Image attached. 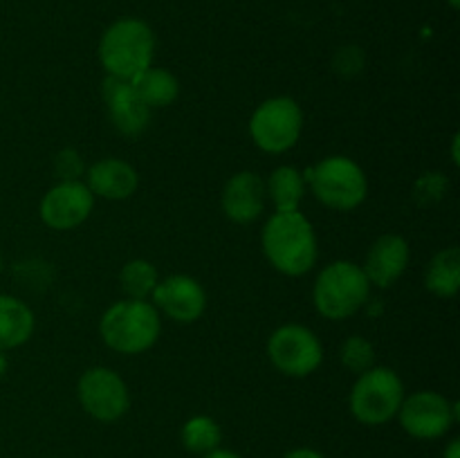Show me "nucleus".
I'll list each match as a JSON object with an SVG mask.
<instances>
[{"label": "nucleus", "instance_id": "2eb2a0df", "mask_svg": "<svg viewBox=\"0 0 460 458\" xmlns=\"http://www.w3.org/2000/svg\"><path fill=\"white\" fill-rule=\"evenodd\" d=\"M409 259H411V250H409L407 238L400 233H385L371 245L362 269L371 286L385 290L402 277Z\"/></svg>", "mask_w": 460, "mask_h": 458}, {"label": "nucleus", "instance_id": "a878e982", "mask_svg": "<svg viewBox=\"0 0 460 458\" xmlns=\"http://www.w3.org/2000/svg\"><path fill=\"white\" fill-rule=\"evenodd\" d=\"M202 458H243V456H238V454L232 452V449L218 447V449H214V452L205 454V456H202Z\"/></svg>", "mask_w": 460, "mask_h": 458}, {"label": "nucleus", "instance_id": "cd10ccee", "mask_svg": "<svg viewBox=\"0 0 460 458\" xmlns=\"http://www.w3.org/2000/svg\"><path fill=\"white\" fill-rule=\"evenodd\" d=\"M4 371H7V355L4 350H0V377L4 375Z\"/></svg>", "mask_w": 460, "mask_h": 458}, {"label": "nucleus", "instance_id": "4be33fe9", "mask_svg": "<svg viewBox=\"0 0 460 458\" xmlns=\"http://www.w3.org/2000/svg\"><path fill=\"white\" fill-rule=\"evenodd\" d=\"M119 283L128 299H151L153 290L160 283V274L151 260L133 259L121 268Z\"/></svg>", "mask_w": 460, "mask_h": 458}, {"label": "nucleus", "instance_id": "39448f33", "mask_svg": "<svg viewBox=\"0 0 460 458\" xmlns=\"http://www.w3.org/2000/svg\"><path fill=\"white\" fill-rule=\"evenodd\" d=\"M304 178L313 196L332 211L358 209L368 196L367 173L346 155L323 157Z\"/></svg>", "mask_w": 460, "mask_h": 458}, {"label": "nucleus", "instance_id": "6ab92c4d", "mask_svg": "<svg viewBox=\"0 0 460 458\" xmlns=\"http://www.w3.org/2000/svg\"><path fill=\"white\" fill-rule=\"evenodd\" d=\"M305 178L295 166H277L265 180V193L277 211H296L305 196Z\"/></svg>", "mask_w": 460, "mask_h": 458}, {"label": "nucleus", "instance_id": "bb28decb", "mask_svg": "<svg viewBox=\"0 0 460 458\" xmlns=\"http://www.w3.org/2000/svg\"><path fill=\"white\" fill-rule=\"evenodd\" d=\"M443 458H460V440L458 438L449 440V445L445 447V452H443Z\"/></svg>", "mask_w": 460, "mask_h": 458}, {"label": "nucleus", "instance_id": "c85d7f7f", "mask_svg": "<svg viewBox=\"0 0 460 458\" xmlns=\"http://www.w3.org/2000/svg\"><path fill=\"white\" fill-rule=\"evenodd\" d=\"M447 3H449V4H452V7H454V9H456V7H458V3H460V0H447Z\"/></svg>", "mask_w": 460, "mask_h": 458}, {"label": "nucleus", "instance_id": "f257e3e1", "mask_svg": "<svg viewBox=\"0 0 460 458\" xmlns=\"http://www.w3.org/2000/svg\"><path fill=\"white\" fill-rule=\"evenodd\" d=\"M261 245L270 265L286 277H304L317 263V233L299 209L274 211L261 233Z\"/></svg>", "mask_w": 460, "mask_h": 458}, {"label": "nucleus", "instance_id": "6e6552de", "mask_svg": "<svg viewBox=\"0 0 460 458\" xmlns=\"http://www.w3.org/2000/svg\"><path fill=\"white\" fill-rule=\"evenodd\" d=\"M268 357L283 375L308 377L322 366L323 346L308 326L283 323L270 335Z\"/></svg>", "mask_w": 460, "mask_h": 458}, {"label": "nucleus", "instance_id": "c756f323", "mask_svg": "<svg viewBox=\"0 0 460 458\" xmlns=\"http://www.w3.org/2000/svg\"><path fill=\"white\" fill-rule=\"evenodd\" d=\"M0 269H3V260H0Z\"/></svg>", "mask_w": 460, "mask_h": 458}, {"label": "nucleus", "instance_id": "f8f14e48", "mask_svg": "<svg viewBox=\"0 0 460 458\" xmlns=\"http://www.w3.org/2000/svg\"><path fill=\"white\" fill-rule=\"evenodd\" d=\"M151 304L157 313H164L175 323H193L205 314L207 292L189 274H173L162 278L151 295Z\"/></svg>", "mask_w": 460, "mask_h": 458}, {"label": "nucleus", "instance_id": "393cba45", "mask_svg": "<svg viewBox=\"0 0 460 458\" xmlns=\"http://www.w3.org/2000/svg\"><path fill=\"white\" fill-rule=\"evenodd\" d=\"M283 458H326V456L313 447H296V449H290Z\"/></svg>", "mask_w": 460, "mask_h": 458}, {"label": "nucleus", "instance_id": "412c9836", "mask_svg": "<svg viewBox=\"0 0 460 458\" xmlns=\"http://www.w3.org/2000/svg\"><path fill=\"white\" fill-rule=\"evenodd\" d=\"M180 440H182V447L189 454L205 456V454L220 447V443H223V429H220V425L211 416H193L182 425Z\"/></svg>", "mask_w": 460, "mask_h": 458}, {"label": "nucleus", "instance_id": "20e7f679", "mask_svg": "<svg viewBox=\"0 0 460 458\" xmlns=\"http://www.w3.org/2000/svg\"><path fill=\"white\" fill-rule=\"evenodd\" d=\"M371 283L362 265L350 260H335L319 272L313 287V304L322 317L344 321L368 304Z\"/></svg>", "mask_w": 460, "mask_h": 458}, {"label": "nucleus", "instance_id": "9b49d317", "mask_svg": "<svg viewBox=\"0 0 460 458\" xmlns=\"http://www.w3.org/2000/svg\"><path fill=\"white\" fill-rule=\"evenodd\" d=\"M94 209V196L84 180L58 182L40 198L39 216L54 232H70L84 225Z\"/></svg>", "mask_w": 460, "mask_h": 458}, {"label": "nucleus", "instance_id": "f3484780", "mask_svg": "<svg viewBox=\"0 0 460 458\" xmlns=\"http://www.w3.org/2000/svg\"><path fill=\"white\" fill-rule=\"evenodd\" d=\"M36 319L25 301L0 295V350L18 348L34 335Z\"/></svg>", "mask_w": 460, "mask_h": 458}, {"label": "nucleus", "instance_id": "b1692460", "mask_svg": "<svg viewBox=\"0 0 460 458\" xmlns=\"http://www.w3.org/2000/svg\"><path fill=\"white\" fill-rule=\"evenodd\" d=\"M54 173H57L58 182H76L84 180L85 175V162L76 148H63L54 157Z\"/></svg>", "mask_w": 460, "mask_h": 458}, {"label": "nucleus", "instance_id": "7ed1b4c3", "mask_svg": "<svg viewBox=\"0 0 460 458\" xmlns=\"http://www.w3.org/2000/svg\"><path fill=\"white\" fill-rule=\"evenodd\" d=\"M160 313L148 299L117 301L99 321L103 344L121 355L146 353L160 339Z\"/></svg>", "mask_w": 460, "mask_h": 458}, {"label": "nucleus", "instance_id": "a211bd4d", "mask_svg": "<svg viewBox=\"0 0 460 458\" xmlns=\"http://www.w3.org/2000/svg\"><path fill=\"white\" fill-rule=\"evenodd\" d=\"M135 94L146 103L148 108H166L178 99L180 94V81L178 76L171 75L164 67H146L142 75L135 76L130 81Z\"/></svg>", "mask_w": 460, "mask_h": 458}, {"label": "nucleus", "instance_id": "aec40b11", "mask_svg": "<svg viewBox=\"0 0 460 458\" xmlns=\"http://www.w3.org/2000/svg\"><path fill=\"white\" fill-rule=\"evenodd\" d=\"M425 286L438 299H452L460 287V250L456 245L445 247L434 259L425 272Z\"/></svg>", "mask_w": 460, "mask_h": 458}, {"label": "nucleus", "instance_id": "1a4fd4ad", "mask_svg": "<svg viewBox=\"0 0 460 458\" xmlns=\"http://www.w3.org/2000/svg\"><path fill=\"white\" fill-rule=\"evenodd\" d=\"M400 427L416 440H438L458 420V404L438 391H416L404 395L395 416Z\"/></svg>", "mask_w": 460, "mask_h": 458}, {"label": "nucleus", "instance_id": "4468645a", "mask_svg": "<svg viewBox=\"0 0 460 458\" xmlns=\"http://www.w3.org/2000/svg\"><path fill=\"white\" fill-rule=\"evenodd\" d=\"M265 180L254 171H238L225 182L220 207L232 223L250 225L261 218L265 209Z\"/></svg>", "mask_w": 460, "mask_h": 458}, {"label": "nucleus", "instance_id": "dca6fc26", "mask_svg": "<svg viewBox=\"0 0 460 458\" xmlns=\"http://www.w3.org/2000/svg\"><path fill=\"white\" fill-rule=\"evenodd\" d=\"M85 184L94 198L128 200L139 187V173L130 162L119 157H103L85 169Z\"/></svg>", "mask_w": 460, "mask_h": 458}, {"label": "nucleus", "instance_id": "9d476101", "mask_svg": "<svg viewBox=\"0 0 460 458\" xmlns=\"http://www.w3.org/2000/svg\"><path fill=\"white\" fill-rule=\"evenodd\" d=\"M76 398L84 411L99 422H117L130 407V393L117 371L93 366L76 382Z\"/></svg>", "mask_w": 460, "mask_h": 458}, {"label": "nucleus", "instance_id": "423d86ee", "mask_svg": "<svg viewBox=\"0 0 460 458\" xmlns=\"http://www.w3.org/2000/svg\"><path fill=\"white\" fill-rule=\"evenodd\" d=\"M404 395L407 391L394 368L371 366L355 380L349 395V409L362 425L380 427L398 416Z\"/></svg>", "mask_w": 460, "mask_h": 458}, {"label": "nucleus", "instance_id": "0eeeda50", "mask_svg": "<svg viewBox=\"0 0 460 458\" xmlns=\"http://www.w3.org/2000/svg\"><path fill=\"white\" fill-rule=\"evenodd\" d=\"M304 133V110L292 97H270L259 103L250 119L252 142L265 153H286L299 144Z\"/></svg>", "mask_w": 460, "mask_h": 458}, {"label": "nucleus", "instance_id": "f03ea898", "mask_svg": "<svg viewBox=\"0 0 460 458\" xmlns=\"http://www.w3.org/2000/svg\"><path fill=\"white\" fill-rule=\"evenodd\" d=\"M155 57V34L139 18H119L99 40V61L108 76L133 81Z\"/></svg>", "mask_w": 460, "mask_h": 458}, {"label": "nucleus", "instance_id": "5701e85b", "mask_svg": "<svg viewBox=\"0 0 460 458\" xmlns=\"http://www.w3.org/2000/svg\"><path fill=\"white\" fill-rule=\"evenodd\" d=\"M340 359L350 373H364L371 366H376V348L362 335H353L341 344Z\"/></svg>", "mask_w": 460, "mask_h": 458}, {"label": "nucleus", "instance_id": "ddd939ff", "mask_svg": "<svg viewBox=\"0 0 460 458\" xmlns=\"http://www.w3.org/2000/svg\"><path fill=\"white\" fill-rule=\"evenodd\" d=\"M102 92L117 133L130 139H137L139 135H144V130L151 124V108L135 94L130 81L106 76Z\"/></svg>", "mask_w": 460, "mask_h": 458}]
</instances>
